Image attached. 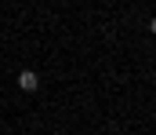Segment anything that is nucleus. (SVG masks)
<instances>
[{
    "instance_id": "obj_1",
    "label": "nucleus",
    "mask_w": 156,
    "mask_h": 135,
    "mask_svg": "<svg viewBox=\"0 0 156 135\" xmlns=\"http://www.w3.org/2000/svg\"><path fill=\"white\" fill-rule=\"evenodd\" d=\"M18 88L22 91H37L40 88V77L33 73V69H22V73H18Z\"/></svg>"
},
{
    "instance_id": "obj_2",
    "label": "nucleus",
    "mask_w": 156,
    "mask_h": 135,
    "mask_svg": "<svg viewBox=\"0 0 156 135\" xmlns=\"http://www.w3.org/2000/svg\"><path fill=\"white\" fill-rule=\"evenodd\" d=\"M149 33H156V18H149Z\"/></svg>"
}]
</instances>
